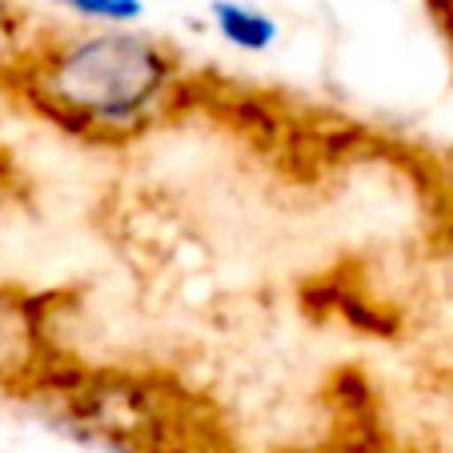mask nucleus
Listing matches in <instances>:
<instances>
[{
  "label": "nucleus",
  "instance_id": "nucleus-4",
  "mask_svg": "<svg viewBox=\"0 0 453 453\" xmlns=\"http://www.w3.org/2000/svg\"><path fill=\"white\" fill-rule=\"evenodd\" d=\"M209 25L233 52L245 57H265L281 41V20L253 0H209Z\"/></svg>",
  "mask_w": 453,
  "mask_h": 453
},
{
  "label": "nucleus",
  "instance_id": "nucleus-6",
  "mask_svg": "<svg viewBox=\"0 0 453 453\" xmlns=\"http://www.w3.org/2000/svg\"><path fill=\"white\" fill-rule=\"evenodd\" d=\"M36 33H28V17L17 0H0V85L12 77L28 49H33Z\"/></svg>",
  "mask_w": 453,
  "mask_h": 453
},
{
  "label": "nucleus",
  "instance_id": "nucleus-2",
  "mask_svg": "<svg viewBox=\"0 0 453 453\" xmlns=\"http://www.w3.org/2000/svg\"><path fill=\"white\" fill-rule=\"evenodd\" d=\"M28 402L88 453H229L213 413L165 373L69 357Z\"/></svg>",
  "mask_w": 453,
  "mask_h": 453
},
{
  "label": "nucleus",
  "instance_id": "nucleus-1",
  "mask_svg": "<svg viewBox=\"0 0 453 453\" xmlns=\"http://www.w3.org/2000/svg\"><path fill=\"white\" fill-rule=\"evenodd\" d=\"M4 88L36 120L88 145H128L197 104V73L149 28L36 33Z\"/></svg>",
  "mask_w": 453,
  "mask_h": 453
},
{
  "label": "nucleus",
  "instance_id": "nucleus-7",
  "mask_svg": "<svg viewBox=\"0 0 453 453\" xmlns=\"http://www.w3.org/2000/svg\"><path fill=\"white\" fill-rule=\"evenodd\" d=\"M281 453H385L373 437V421L369 426H342L329 441L305 445V449H281Z\"/></svg>",
  "mask_w": 453,
  "mask_h": 453
},
{
  "label": "nucleus",
  "instance_id": "nucleus-9",
  "mask_svg": "<svg viewBox=\"0 0 453 453\" xmlns=\"http://www.w3.org/2000/svg\"><path fill=\"white\" fill-rule=\"evenodd\" d=\"M426 12H429V20L437 25L441 41L449 44V52H453V0H426Z\"/></svg>",
  "mask_w": 453,
  "mask_h": 453
},
{
  "label": "nucleus",
  "instance_id": "nucleus-5",
  "mask_svg": "<svg viewBox=\"0 0 453 453\" xmlns=\"http://www.w3.org/2000/svg\"><path fill=\"white\" fill-rule=\"evenodd\" d=\"M44 4L85 28H141L149 17L145 0H44Z\"/></svg>",
  "mask_w": 453,
  "mask_h": 453
},
{
  "label": "nucleus",
  "instance_id": "nucleus-8",
  "mask_svg": "<svg viewBox=\"0 0 453 453\" xmlns=\"http://www.w3.org/2000/svg\"><path fill=\"white\" fill-rule=\"evenodd\" d=\"M434 201H437V209H441V221L449 225V233H453V157L449 161H441V165H434Z\"/></svg>",
  "mask_w": 453,
  "mask_h": 453
},
{
  "label": "nucleus",
  "instance_id": "nucleus-3",
  "mask_svg": "<svg viewBox=\"0 0 453 453\" xmlns=\"http://www.w3.org/2000/svg\"><path fill=\"white\" fill-rule=\"evenodd\" d=\"M60 293L0 285V389L28 397L73 357L60 342Z\"/></svg>",
  "mask_w": 453,
  "mask_h": 453
}]
</instances>
